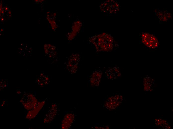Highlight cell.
Listing matches in <instances>:
<instances>
[{
	"instance_id": "6",
	"label": "cell",
	"mask_w": 173,
	"mask_h": 129,
	"mask_svg": "<svg viewBox=\"0 0 173 129\" xmlns=\"http://www.w3.org/2000/svg\"><path fill=\"white\" fill-rule=\"evenodd\" d=\"M106 74L107 78L110 79H114L117 78L120 75V72L119 69L117 67L109 69L106 72Z\"/></svg>"
},
{
	"instance_id": "4",
	"label": "cell",
	"mask_w": 173,
	"mask_h": 129,
	"mask_svg": "<svg viewBox=\"0 0 173 129\" xmlns=\"http://www.w3.org/2000/svg\"><path fill=\"white\" fill-rule=\"evenodd\" d=\"M154 12L155 15L160 22H166L172 19V15L168 10L156 9Z\"/></svg>"
},
{
	"instance_id": "2",
	"label": "cell",
	"mask_w": 173,
	"mask_h": 129,
	"mask_svg": "<svg viewBox=\"0 0 173 129\" xmlns=\"http://www.w3.org/2000/svg\"><path fill=\"white\" fill-rule=\"evenodd\" d=\"M139 41L145 48L151 50H155L160 45L158 37L153 33L145 32H139Z\"/></svg>"
},
{
	"instance_id": "3",
	"label": "cell",
	"mask_w": 173,
	"mask_h": 129,
	"mask_svg": "<svg viewBox=\"0 0 173 129\" xmlns=\"http://www.w3.org/2000/svg\"><path fill=\"white\" fill-rule=\"evenodd\" d=\"M100 9L102 12L108 15H115L120 11V3L116 0H105L100 4Z\"/></svg>"
},
{
	"instance_id": "1",
	"label": "cell",
	"mask_w": 173,
	"mask_h": 129,
	"mask_svg": "<svg viewBox=\"0 0 173 129\" xmlns=\"http://www.w3.org/2000/svg\"><path fill=\"white\" fill-rule=\"evenodd\" d=\"M94 37L93 43L97 51H111L116 49L118 46L115 39L107 32L99 33Z\"/></svg>"
},
{
	"instance_id": "5",
	"label": "cell",
	"mask_w": 173,
	"mask_h": 129,
	"mask_svg": "<svg viewBox=\"0 0 173 129\" xmlns=\"http://www.w3.org/2000/svg\"><path fill=\"white\" fill-rule=\"evenodd\" d=\"M102 76L101 72L97 70L91 75L90 79V83L92 86L96 87H98Z\"/></svg>"
}]
</instances>
